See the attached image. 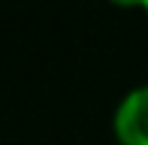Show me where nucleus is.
Masks as SVG:
<instances>
[{
    "label": "nucleus",
    "instance_id": "3",
    "mask_svg": "<svg viewBox=\"0 0 148 145\" xmlns=\"http://www.w3.org/2000/svg\"><path fill=\"white\" fill-rule=\"evenodd\" d=\"M142 9H145V12H148V0H145V6H142Z\"/></svg>",
    "mask_w": 148,
    "mask_h": 145
},
{
    "label": "nucleus",
    "instance_id": "1",
    "mask_svg": "<svg viewBox=\"0 0 148 145\" xmlns=\"http://www.w3.org/2000/svg\"><path fill=\"white\" fill-rule=\"evenodd\" d=\"M115 136L121 145H148V85L133 88L118 103Z\"/></svg>",
    "mask_w": 148,
    "mask_h": 145
},
{
    "label": "nucleus",
    "instance_id": "2",
    "mask_svg": "<svg viewBox=\"0 0 148 145\" xmlns=\"http://www.w3.org/2000/svg\"><path fill=\"white\" fill-rule=\"evenodd\" d=\"M115 6H124V9H133V6H145V0H109Z\"/></svg>",
    "mask_w": 148,
    "mask_h": 145
}]
</instances>
